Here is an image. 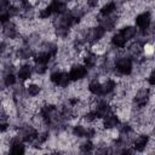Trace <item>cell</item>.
<instances>
[{
	"instance_id": "19",
	"label": "cell",
	"mask_w": 155,
	"mask_h": 155,
	"mask_svg": "<svg viewBox=\"0 0 155 155\" xmlns=\"http://www.w3.org/2000/svg\"><path fill=\"white\" fill-rule=\"evenodd\" d=\"M27 91H28L29 94H31V96H36V94H39V92H40V87H39L38 85L33 84V85H29V86H28Z\"/></svg>"
},
{
	"instance_id": "23",
	"label": "cell",
	"mask_w": 155,
	"mask_h": 155,
	"mask_svg": "<svg viewBox=\"0 0 155 155\" xmlns=\"http://www.w3.org/2000/svg\"><path fill=\"white\" fill-rule=\"evenodd\" d=\"M51 13H52V10H51V7L48 6V7L44 8V10H41L40 13H39V16H40V18H48V17L51 16Z\"/></svg>"
},
{
	"instance_id": "5",
	"label": "cell",
	"mask_w": 155,
	"mask_h": 155,
	"mask_svg": "<svg viewBox=\"0 0 155 155\" xmlns=\"http://www.w3.org/2000/svg\"><path fill=\"white\" fill-rule=\"evenodd\" d=\"M52 12H57V13H62L65 11V2L64 0H52V4L50 5Z\"/></svg>"
},
{
	"instance_id": "20",
	"label": "cell",
	"mask_w": 155,
	"mask_h": 155,
	"mask_svg": "<svg viewBox=\"0 0 155 155\" xmlns=\"http://www.w3.org/2000/svg\"><path fill=\"white\" fill-rule=\"evenodd\" d=\"M62 76H63V73H61V71H56V73H53V74L51 75V81L54 82L56 85H58L59 81H61V79H62Z\"/></svg>"
},
{
	"instance_id": "1",
	"label": "cell",
	"mask_w": 155,
	"mask_h": 155,
	"mask_svg": "<svg viewBox=\"0 0 155 155\" xmlns=\"http://www.w3.org/2000/svg\"><path fill=\"white\" fill-rule=\"evenodd\" d=\"M86 73H87V71H86V68H85L84 65H74V67L71 68V70H70V73H69L68 76H69L70 80L78 81V80L85 78Z\"/></svg>"
},
{
	"instance_id": "26",
	"label": "cell",
	"mask_w": 155,
	"mask_h": 155,
	"mask_svg": "<svg viewBox=\"0 0 155 155\" xmlns=\"http://www.w3.org/2000/svg\"><path fill=\"white\" fill-rule=\"evenodd\" d=\"M35 70L39 73V74H42L46 71V64H36V68Z\"/></svg>"
},
{
	"instance_id": "10",
	"label": "cell",
	"mask_w": 155,
	"mask_h": 155,
	"mask_svg": "<svg viewBox=\"0 0 155 155\" xmlns=\"http://www.w3.org/2000/svg\"><path fill=\"white\" fill-rule=\"evenodd\" d=\"M30 73H31L30 67H29V65H23V67L19 69V71H18V78H19L21 80H27V79L30 78Z\"/></svg>"
},
{
	"instance_id": "27",
	"label": "cell",
	"mask_w": 155,
	"mask_h": 155,
	"mask_svg": "<svg viewBox=\"0 0 155 155\" xmlns=\"http://www.w3.org/2000/svg\"><path fill=\"white\" fill-rule=\"evenodd\" d=\"M87 4L91 7H96L98 5V0H87Z\"/></svg>"
},
{
	"instance_id": "14",
	"label": "cell",
	"mask_w": 155,
	"mask_h": 155,
	"mask_svg": "<svg viewBox=\"0 0 155 155\" xmlns=\"http://www.w3.org/2000/svg\"><path fill=\"white\" fill-rule=\"evenodd\" d=\"M88 90H90L93 94H101V93H102V85H101L97 80H94V81H92V82L90 84Z\"/></svg>"
},
{
	"instance_id": "9",
	"label": "cell",
	"mask_w": 155,
	"mask_h": 155,
	"mask_svg": "<svg viewBox=\"0 0 155 155\" xmlns=\"http://www.w3.org/2000/svg\"><path fill=\"white\" fill-rule=\"evenodd\" d=\"M120 34L125 38V40L127 41V40H130V39H132L134 35H136V29L133 28V27H126V28H124L121 31H120Z\"/></svg>"
},
{
	"instance_id": "28",
	"label": "cell",
	"mask_w": 155,
	"mask_h": 155,
	"mask_svg": "<svg viewBox=\"0 0 155 155\" xmlns=\"http://www.w3.org/2000/svg\"><path fill=\"white\" fill-rule=\"evenodd\" d=\"M7 128H8V125H7V124H1V125H0V132L6 131Z\"/></svg>"
},
{
	"instance_id": "7",
	"label": "cell",
	"mask_w": 155,
	"mask_h": 155,
	"mask_svg": "<svg viewBox=\"0 0 155 155\" xmlns=\"http://www.w3.org/2000/svg\"><path fill=\"white\" fill-rule=\"evenodd\" d=\"M109 111H110L109 105L107 103H101V104H98V107H97L94 113H96L97 117H104L107 114H109Z\"/></svg>"
},
{
	"instance_id": "29",
	"label": "cell",
	"mask_w": 155,
	"mask_h": 155,
	"mask_svg": "<svg viewBox=\"0 0 155 155\" xmlns=\"http://www.w3.org/2000/svg\"><path fill=\"white\" fill-rule=\"evenodd\" d=\"M149 84H150L151 86L155 84V80H154V73H151V75L149 76Z\"/></svg>"
},
{
	"instance_id": "24",
	"label": "cell",
	"mask_w": 155,
	"mask_h": 155,
	"mask_svg": "<svg viewBox=\"0 0 155 155\" xmlns=\"http://www.w3.org/2000/svg\"><path fill=\"white\" fill-rule=\"evenodd\" d=\"M94 63H96V58H94L93 56H87V57L85 58V64H86L88 68L93 67V65H94Z\"/></svg>"
},
{
	"instance_id": "16",
	"label": "cell",
	"mask_w": 155,
	"mask_h": 155,
	"mask_svg": "<svg viewBox=\"0 0 155 155\" xmlns=\"http://www.w3.org/2000/svg\"><path fill=\"white\" fill-rule=\"evenodd\" d=\"M114 10H115V4H114V2H109V4H107L105 6L102 7L101 13H102L103 16H109L110 13L114 12Z\"/></svg>"
},
{
	"instance_id": "11",
	"label": "cell",
	"mask_w": 155,
	"mask_h": 155,
	"mask_svg": "<svg viewBox=\"0 0 155 155\" xmlns=\"http://www.w3.org/2000/svg\"><path fill=\"white\" fill-rule=\"evenodd\" d=\"M114 88H115V82H114L113 80H107V81L102 85V93H103V94L110 93Z\"/></svg>"
},
{
	"instance_id": "12",
	"label": "cell",
	"mask_w": 155,
	"mask_h": 155,
	"mask_svg": "<svg viewBox=\"0 0 155 155\" xmlns=\"http://www.w3.org/2000/svg\"><path fill=\"white\" fill-rule=\"evenodd\" d=\"M136 102L139 107L145 105V103L148 102V91H142L138 93V96L136 97Z\"/></svg>"
},
{
	"instance_id": "13",
	"label": "cell",
	"mask_w": 155,
	"mask_h": 155,
	"mask_svg": "<svg viewBox=\"0 0 155 155\" xmlns=\"http://www.w3.org/2000/svg\"><path fill=\"white\" fill-rule=\"evenodd\" d=\"M11 153H12V154H15V155L23 154V153H24V145H23L21 142H18V140L13 142V144H12V149H11Z\"/></svg>"
},
{
	"instance_id": "4",
	"label": "cell",
	"mask_w": 155,
	"mask_h": 155,
	"mask_svg": "<svg viewBox=\"0 0 155 155\" xmlns=\"http://www.w3.org/2000/svg\"><path fill=\"white\" fill-rule=\"evenodd\" d=\"M117 124H119V119H117V116H116V115L107 114V115L104 116V122H103V125H104L107 128L115 127Z\"/></svg>"
},
{
	"instance_id": "17",
	"label": "cell",
	"mask_w": 155,
	"mask_h": 155,
	"mask_svg": "<svg viewBox=\"0 0 155 155\" xmlns=\"http://www.w3.org/2000/svg\"><path fill=\"white\" fill-rule=\"evenodd\" d=\"M5 34L8 38H13L16 35V29H15V25L12 23H7L5 25Z\"/></svg>"
},
{
	"instance_id": "21",
	"label": "cell",
	"mask_w": 155,
	"mask_h": 155,
	"mask_svg": "<svg viewBox=\"0 0 155 155\" xmlns=\"http://www.w3.org/2000/svg\"><path fill=\"white\" fill-rule=\"evenodd\" d=\"M74 133H75V136H78V137H84V136H86V128L82 127V126H75Z\"/></svg>"
},
{
	"instance_id": "18",
	"label": "cell",
	"mask_w": 155,
	"mask_h": 155,
	"mask_svg": "<svg viewBox=\"0 0 155 155\" xmlns=\"http://www.w3.org/2000/svg\"><path fill=\"white\" fill-rule=\"evenodd\" d=\"M104 33H105V29H104L103 27H97V28L93 30V39L99 40V39L104 35Z\"/></svg>"
},
{
	"instance_id": "3",
	"label": "cell",
	"mask_w": 155,
	"mask_h": 155,
	"mask_svg": "<svg viewBox=\"0 0 155 155\" xmlns=\"http://www.w3.org/2000/svg\"><path fill=\"white\" fill-rule=\"evenodd\" d=\"M136 23L139 28H142L143 30L148 29L149 25H150V13L149 12H144L142 15H139L137 18H136Z\"/></svg>"
},
{
	"instance_id": "22",
	"label": "cell",
	"mask_w": 155,
	"mask_h": 155,
	"mask_svg": "<svg viewBox=\"0 0 155 155\" xmlns=\"http://www.w3.org/2000/svg\"><path fill=\"white\" fill-rule=\"evenodd\" d=\"M15 82H16V78L13 74H7L5 76V85L6 86H12Z\"/></svg>"
},
{
	"instance_id": "8",
	"label": "cell",
	"mask_w": 155,
	"mask_h": 155,
	"mask_svg": "<svg viewBox=\"0 0 155 155\" xmlns=\"http://www.w3.org/2000/svg\"><path fill=\"white\" fill-rule=\"evenodd\" d=\"M50 57H51V53L50 52H42V53L36 54L34 59H35L36 64H46L50 61Z\"/></svg>"
},
{
	"instance_id": "6",
	"label": "cell",
	"mask_w": 155,
	"mask_h": 155,
	"mask_svg": "<svg viewBox=\"0 0 155 155\" xmlns=\"http://www.w3.org/2000/svg\"><path fill=\"white\" fill-rule=\"evenodd\" d=\"M148 144V137L147 136H139L138 138H136L134 143H133V148L136 150H143Z\"/></svg>"
},
{
	"instance_id": "15",
	"label": "cell",
	"mask_w": 155,
	"mask_h": 155,
	"mask_svg": "<svg viewBox=\"0 0 155 155\" xmlns=\"http://www.w3.org/2000/svg\"><path fill=\"white\" fill-rule=\"evenodd\" d=\"M113 44H114L115 46H117V47H124V46L126 45V40H125V38L119 33V34H116V35L113 36Z\"/></svg>"
},
{
	"instance_id": "2",
	"label": "cell",
	"mask_w": 155,
	"mask_h": 155,
	"mask_svg": "<svg viewBox=\"0 0 155 155\" xmlns=\"http://www.w3.org/2000/svg\"><path fill=\"white\" fill-rule=\"evenodd\" d=\"M116 69H117L121 74L127 75V74H130L131 70H132V63H131V61H130L128 58H122V59L117 61V63H116Z\"/></svg>"
},
{
	"instance_id": "25",
	"label": "cell",
	"mask_w": 155,
	"mask_h": 155,
	"mask_svg": "<svg viewBox=\"0 0 155 155\" xmlns=\"http://www.w3.org/2000/svg\"><path fill=\"white\" fill-rule=\"evenodd\" d=\"M92 148H93V145H92V143H91V142H86V143H84V144L81 145L82 151H90Z\"/></svg>"
}]
</instances>
